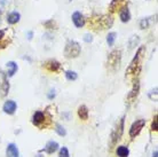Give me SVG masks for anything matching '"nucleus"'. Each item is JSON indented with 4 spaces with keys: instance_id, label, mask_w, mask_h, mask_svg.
<instances>
[{
    "instance_id": "f257e3e1",
    "label": "nucleus",
    "mask_w": 158,
    "mask_h": 157,
    "mask_svg": "<svg viewBox=\"0 0 158 157\" xmlns=\"http://www.w3.org/2000/svg\"><path fill=\"white\" fill-rule=\"evenodd\" d=\"M87 27L94 30V31H102L108 28H111L114 24V19L110 15H100V14H94L91 17H88L85 22Z\"/></svg>"
},
{
    "instance_id": "f03ea898",
    "label": "nucleus",
    "mask_w": 158,
    "mask_h": 157,
    "mask_svg": "<svg viewBox=\"0 0 158 157\" xmlns=\"http://www.w3.org/2000/svg\"><path fill=\"white\" fill-rule=\"evenodd\" d=\"M146 52V47L144 46H140L136 51V54L133 57V60L131 61L130 66L126 69V76H136L141 70V60L143 57V54Z\"/></svg>"
},
{
    "instance_id": "7ed1b4c3",
    "label": "nucleus",
    "mask_w": 158,
    "mask_h": 157,
    "mask_svg": "<svg viewBox=\"0 0 158 157\" xmlns=\"http://www.w3.org/2000/svg\"><path fill=\"white\" fill-rule=\"evenodd\" d=\"M32 124L37 127H39L40 130L47 129L48 126H51L52 124V116H49L47 112L37 110L32 116Z\"/></svg>"
},
{
    "instance_id": "20e7f679",
    "label": "nucleus",
    "mask_w": 158,
    "mask_h": 157,
    "mask_svg": "<svg viewBox=\"0 0 158 157\" xmlns=\"http://www.w3.org/2000/svg\"><path fill=\"white\" fill-rule=\"evenodd\" d=\"M124 129H125V116H123L119 122L116 124V126L114 127V130L110 134V148H114L118 141L122 139L123 134H124Z\"/></svg>"
},
{
    "instance_id": "39448f33",
    "label": "nucleus",
    "mask_w": 158,
    "mask_h": 157,
    "mask_svg": "<svg viewBox=\"0 0 158 157\" xmlns=\"http://www.w3.org/2000/svg\"><path fill=\"white\" fill-rule=\"evenodd\" d=\"M122 63V51L120 49H114L110 52V54L107 57V69L110 71H116L119 69Z\"/></svg>"
},
{
    "instance_id": "423d86ee",
    "label": "nucleus",
    "mask_w": 158,
    "mask_h": 157,
    "mask_svg": "<svg viewBox=\"0 0 158 157\" xmlns=\"http://www.w3.org/2000/svg\"><path fill=\"white\" fill-rule=\"evenodd\" d=\"M81 46L76 40H69L64 47V56L67 59H76L80 55Z\"/></svg>"
},
{
    "instance_id": "0eeeda50",
    "label": "nucleus",
    "mask_w": 158,
    "mask_h": 157,
    "mask_svg": "<svg viewBox=\"0 0 158 157\" xmlns=\"http://www.w3.org/2000/svg\"><path fill=\"white\" fill-rule=\"evenodd\" d=\"M146 125V119H136L130 127V131H128V134H130V137L132 139H134L139 135V134L141 133V131L142 129Z\"/></svg>"
},
{
    "instance_id": "6e6552de",
    "label": "nucleus",
    "mask_w": 158,
    "mask_h": 157,
    "mask_svg": "<svg viewBox=\"0 0 158 157\" xmlns=\"http://www.w3.org/2000/svg\"><path fill=\"white\" fill-rule=\"evenodd\" d=\"M128 6V1L127 0H111L110 5H109V13L110 14H115L117 12H120L124 7Z\"/></svg>"
},
{
    "instance_id": "1a4fd4ad",
    "label": "nucleus",
    "mask_w": 158,
    "mask_h": 157,
    "mask_svg": "<svg viewBox=\"0 0 158 157\" xmlns=\"http://www.w3.org/2000/svg\"><path fill=\"white\" fill-rule=\"evenodd\" d=\"M139 92H140V80H139V78L136 77V78L133 80L132 90H131V92L128 93V95H127V101L130 103L134 102V100L138 98Z\"/></svg>"
},
{
    "instance_id": "9d476101",
    "label": "nucleus",
    "mask_w": 158,
    "mask_h": 157,
    "mask_svg": "<svg viewBox=\"0 0 158 157\" xmlns=\"http://www.w3.org/2000/svg\"><path fill=\"white\" fill-rule=\"evenodd\" d=\"M9 88H10V85H9V82H8L7 75H5L4 72H1V83H0V96H1V98H5V96H7V94L9 93Z\"/></svg>"
},
{
    "instance_id": "9b49d317",
    "label": "nucleus",
    "mask_w": 158,
    "mask_h": 157,
    "mask_svg": "<svg viewBox=\"0 0 158 157\" xmlns=\"http://www.w3.org/2000/svg\"><path fill=\"white\" fill-rule=\"evenodd\" d=\"M43 67L49 72H59L61 70V63L56 60H48L46 62H44Z\"/></svg>"
},
{
    "instance_id": "f8f14e48",
    "label": "nucleus",
    "mask_w": 158,
    "mask_h": 157,
    "mask_svg": "<svg viewBox=\"0 0 158 157\" xmlns=\"http://www.w3.org/2000/svg\"><path fill=\"white\" fill-rule=\"evenodd\" d=\"M71 19H72V23L75 24V27L78 28V29L83 28L84 25H85V22H86V19L84 17V15L80 12L73 13L71 16Z\"/></svg>"
},
{
    "instance_id": "ddd939ff",
    "label": "nucleus",
    "mask_w": 158,
    "mask_h": 157,
    "mask_svg": "<svg viewBox=\"0 0 158 157\" xmlns=\"http://www.w3.org/2000/svg\"><path fill=\"white\" fill-rule=\"evenodd\" d=\"M16 109H17V104H16V102L15 101H13V100H8V101H6V102L4 103V106H2L4 112L7 115H14L15 114Z\"/></svg>"
},
{
    "instance_id": "4468645a",
    "label": "nucleus",
    "mask_w": 158,
    "mask_h": 157,
    "mask_svg": "<svg viewBox=\"0 0 158 157\" xmlns=\"http://www.w3.org/2000/svg\"><path fill=\"white\" fill-rule=\"evenodd\" d=\"M6 156L7 157H20V150L15 143H9L6 148Z\"/></svg>"
},
{
    "instance_id": "2eb2a0df",
    "label": "nucleus",
    "mask_w": 158,
    "mask_h": 157,
    "mask_svg": "<svg viewBox=\"0 0 158 157\" xmlns=\"http://www.w3.org/2000/svg\"><path fill=\"white\" fill-rule=\"evenodd\" d=\"M59 147H60L59 143L56 141H48L43 150L46 154H48V155H52V154H54L55 151L59 150Z\"/></svg>"
},
{
    "instance_id": "dca6fc26",
    "label": "nucleus",
    "mask_w": 158,
    "mask_h": 157,
    "mask_svg": "<svg viewBox=\"0 0 158 157\" xmlns=\"http://www.w3.org/2000/svg\"><path fill=\"white\" fill-rule=\"evenodd\" d=\"M77 114H78V117L81 119V121H87L88 117H89V111H88V108H87L85 104H81L79 107L78 110H77Z\"/></svg>"
},
{
    "instance_id": "f3484780",
    "label": "nucleus",
    "mask_w": 158,
    "mask_h": 157,
    "mask_svg": "<svg viewBox=\"0 0 158 157\" xmlns=\"http://www.w3.org/2000/svg\"><path fill=\"white\" fill-rule=\"evenodd\" d=\"M21 20V14L19 12H12L9 13L7 16V23L8 24H16L19 23Z\"/></svg>"
},
{
    "instance_id": "a211bd4d",
    "label": "nucleus",
    "mask_w": 158,
    "mask_h": 157,
    "mask_svg": "<svg viewBox=\"0 0 158 157\" xmlns=\"http://www.w3.org/2000/svg\"><path fill=\"white\" fill-rule=\"evenodd\" d=\"M119 19H120V21H122L123 23L130 22L131 12H130V9H128V7H124L122 11H120V13H119Z\"/></svg>"
},
{
    "instance_id": "6ab92c4d",
    "label": "nucleus",
    "mask_w": 158,
    "mask_h": 157,
    "mask_svg": "<svg viewBox=\"0 0 158 157\" xmlns=\"http://www.w3.org/2000/svg\"><path fill=\"white\" fill-rule=\"evenodd\" d=\"M116 154L118 157H128L130 155V149L126 146H118L116 149Z\"/></svg>"
},
{
    "instance_id": "aec40b11",
    "label": "nucleus",
    "mask_w": 158,
    "mask_h": 157,
    "mask_svg": "<svg viewBox=\"0 0 158 157\" xmlns=\"http://www.w3.org/2000/svg\"><path fill=\"white\" fill-rule=\"evenodd\" d=\"M7 68H8V71H7L8 77H13V76L16 74L17 69H19L16 62H14V61H9V62L7 63Z\"/></svg>"
},
{
    "instance_id": "412c9836",
    "label": "nucleus",
    "mask_w": 158,
    "mask_h": 157,
    "mask_svg": "<svg viewBox=\"0 0 158 157\" xmlns=\"http://www.w3.org/2000/svg\"><path fill=\"white\" fill-rule=\"evenodd\" d=\"M140 43V37L139 36H132L130 39H128V48L130 49H133L139 45Z\"/></svg>"
},
{
    "instance_id": "4be33fe9",
    "label": "nucleus",
    "mask_w": 158,
    "mask_h": 157,
    "mask_svg": "<svg viewBox=\"0 0 158 157\" xmlns=\"http://www.w3.org/2000/svg\"><path fill=\"white\" fill-rule=\"evenodd\" d=\"M43 24L46 29H49V30H56L57 29V23L54 20H48L46 22H44Z\"/></svg>"
},
{
    "instance_id": "5701e85b",
    "label": "nucleus",
    "mask_w": 158,
    "mask_h": 157,
    "mask_svg": "<svg viewBox=\"0 0 158 157\" xmlns=\"http://www.w3.org/2000/svg\"><path fill=\"white\" fill-rule=\"evenodd\" d=\"M65 78H67L69 82H73V80H76V79L78 78V75H77L76 71L68 70V71H65Z\"/></svg>"
},
{
    "instance_id": "b1692460",
    "label": "nucleus",
    "mask_w": 158,
    "mask_h": 157,
    "mask_svg": "<svg viewBox=\"0 0 158 157\" xmlns=\"http://www.w3.org/2000/svg\"><path fill=\"white\" fill-rule=\"evenodd\" d=\"M116 38H117V33H116V32H110V33L107 36V44L109 46H112L116 41Z\"/></svg>"
},
{
    "instance_id": "393cba45",
    "label": "nucleus",
    "mask_w": 158,
    "mask_h": 157,
    "mask_svg": "<svg viewBox=\"0 0 158 157\" xmlns=\"http://www.w3.org/2000/svg\"><path fill=\"white\" fill-rule=\"evenodd\" d=\"M55 131H56V133L59 134L60 137H65V135H67V130H65V129H64L61 124H56V125H55Z\"/></svg>"
},
{
    "instance_id": "a878e982",
    "label": "nucleus",
    "mask_w": 158,
    "mask_h": 157,
    "mask_svg": "<svg viewBox=\"0 0 158 157\" xmlns=\"http://www.w3.org/2000/svg\"><path fill=\"white\" fill-rule=\"evenodd\" d=\"M158 116H157V114L155 115V117L152 118V122H151V131L152 132H157L158 131Z\"/></svg>"
},
{
    "instance_id": "bb28decb",
    "label": "nucleus",
    "mask_w": 158,
    "mask_h": 157,
    "mask_svg": "<svg viewBox=\"0 0 158 157\" xmlns=\"http://www.w3.org/2000/svg\"><path fill=\"white\" fill-rule=\"evenodd\" d=\"M157 91H158V88H157V87H155V88H152V90L148 93L149 98H150L152 101H155V102L157 101Z\"/></svg>"
},
{
    "instance_id": "cd10ccee",
    "label": "nucleus",
    "mask_w": 158,
    "mask_h": 157,
    "mask_svg": "<svg viewBox=\"0 0 158 157\" xmlns=\"http://www.w3.org/2000/svg\"><path fill=\"white\" fill-rule=\"evenodd\" d=\"M59 157H70V154H69V150H68L67 147H62L59 151Z\"/></svg>"
},
{
    "instance_id": "c85d7f7f",
    "label": "nucleus",
    "mask_w": 158,
    "mask_h": 157,
    "mask_svg": "<svg viewBox=\"0 0 158 157\" xmlns=\"http://www.w3.org/2000/svg\"><path fill=\"white\" fill-rule=\"evenodd\" d=\"M149 25H150V23H149V19H142V20L140 21V28H141L142 30L148 29Z\"/></svg>"
},
{
    "instance_id": "c756f323",
    "label": "nucleus",
    "mask_w": 158,
    "mask_h": 157,
    "mask_svg": "<svg viewBox=\"0 0 158 157\" xmlns=\"http://www.w3.org/2000/svg\"><path fill=\"white\" fill-rule=\"evenodd\" d=\"M84 41L87 44H89L93 41V37H92V35H89V33H86V35L84 36Z\"/></svg>"
},
{
    "instance_id": "7c9ffc66",
    "label": "nucleus",
    "mask_w": 158,
    "mask_h": 157,
    "mask_svg": "<svg viewBox=\"0 0 158 157\" xmlns=\"http://www.w3.org/2000/svg\"><path fill=\"white\" fill-rule=\"evenodd\" d=\"M55 95H56L55 91H54V90H51V91H49V92H48L47 98L49 99V100H53V99L55 98Z\"/></svg>"
},
{
    "instance_id": "2f4dec72",
    "label": "nucleus",
    "mask_w": 158,
    "mask_h": 157,
    "mask_svg": "<svg viewBox=\"0 0 158 157\" xmlns=\"http://www.w3.org/2000/svg\"><path fill=\"white\" fill-rule=\"evenodd\" d=\"M8 45V41H5V40H0V48H5Z\"/></svg>"
},
{
    "instance_id": "473e14b6",
    "label": "nucleus",
    "mask_w": 158,
    "mask_h": 157,
    "mask_svg": "<svg viewBox=\"0 0 158 157\" xmlns=\"http://www.w3.org/2000/svg\"><path fill=\"white\" fill-rule=\"evenodd\" d=\"M5 37V31L4 30H0V40H2Z\"/></svg>"
},
{
    "instance_id": "72a5a7b5",
    "label": "nucleus",
    "mask_w": 158,
    "mask_h": 157,
    "mask_svg": "<svg viewBox=\"0 0 158 157\" xmlns=\"http://www.w3.org/2000/svg\"><path fill=\"white\" fill-rule=\"evenodd\" d=\"M32 36H33L32 31H29V32H28V39H29V40H31V39H32Z\"/></svg>"
},
{
    "instance_id": "f704fd0d",
    "label": "nucleus",
    "mask_w": 158,
    "mask_h": 157,
    "mask_svg": "<svg viewBox=\"0 0 158 157\" xmlns=\"http://www.w3.org/2000/svg\"><path fill=\"white\" fill-rule=\"evenodd\" d=\"M152 157H158V151H157V150H155L154 153H152Z\"/></svg>"
},
{
    "instance_id": "c9c22d12",
    "label": "nucleus",
    "mask_w": 158,
    "mask_h": 157,
    "mask_svg": "<svg viewBox=\"0 0 158 157\" xmlns=\"http://www.w3.org/2000/svg\"><path fill=\"white\" fill-rule=\"evenodd\" d=\"M36 157H44V155H43V154H37Z\"/></svg>"
}]
</instances>
